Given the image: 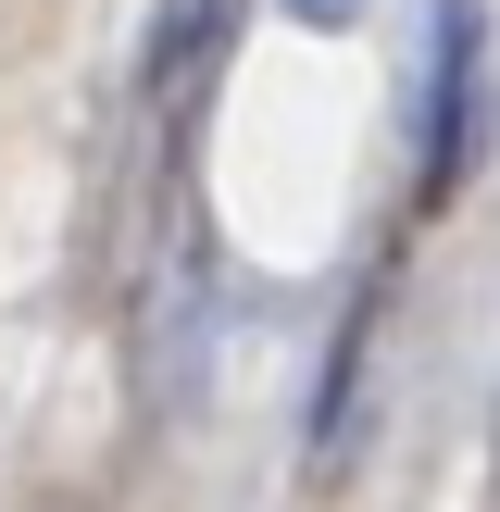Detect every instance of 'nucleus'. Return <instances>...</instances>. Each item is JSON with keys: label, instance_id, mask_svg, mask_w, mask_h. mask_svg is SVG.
<instances>
[{"label": "nucleus", "instance_id": "nucleus-3", "mask_svg": "<svg viewBox=\"0 0 500 512\" xmlns=\"http://www.w3.org/2000/svg\"><path fill=\"white\" fill-rule=\"evenodd\" d=\"M300 13H313V25H350V13H363V0H300Z\"/></svg>", "mask_w": 500, "mask_h": 512}, {"label": "nucleus", "instance_id": "nucleus-2", "mask_svg": "<svg viewBox=\"0 0 500 512\" xmlns=\"http://www.w3.org/2000/svg\"><path fill=\"white\" fill-rule=\"evenodd\" d=\"M213 38H225V0H163V38H150V63H163V75H188Z\"/></svg>", "mask_w": 500, "mask_h": 512}, {"label": "nucleus", "instance_id": "nucleus-1", "mask_svg": "<svg viewBox=\"0 0 500 512\" xmlns=\"http://www.w3.org/2000/svg\"><path fill=\"white\" fill-rule=\"evenodd\" d=\"M475 113H488V13L475 0H438V50H425V200L463 188Z\"/></svg>", "mask_w": 500, "mask_h": 512}]
</instances>
